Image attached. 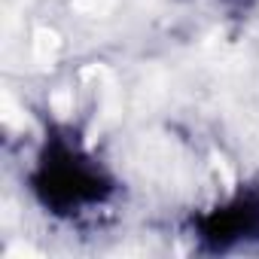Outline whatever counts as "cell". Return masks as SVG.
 Masks as SVG:
<instances>
[]
</instances>
